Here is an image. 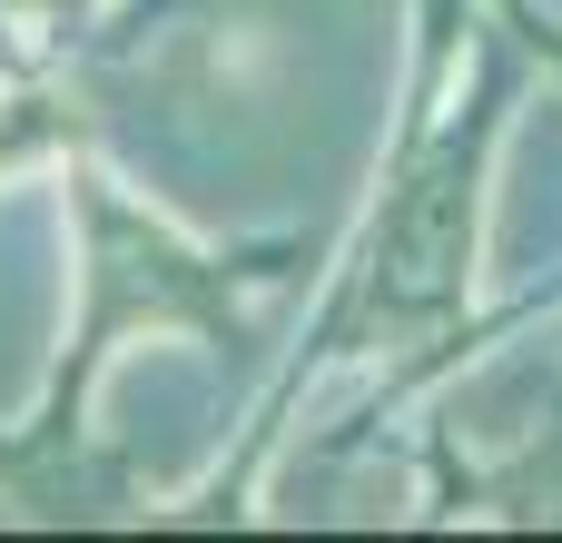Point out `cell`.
I'll return each mask as SVG.
<instances>
[{"mask_svg": "<svg viewBox=\"0 0 562 543\" xmlns=\"http://www.w3.org/2000/svg\"><path fill=\"white\" fill-rule=\"evenodd\" d=\"M69 198H79V287H89V317H79V336H69V366H59L40 425H30L20 445H0V485H10L30 514H89V505H99V495L79 485V406H89V376L119 356V336H138V326L247 336V297L296 267V247H237V257H217V247L178 237L168 218L128 208L99 168H79Z\"/></svg>", "mask_w": 562, "mask_h": 543, "instance_id": "obj_1", "label": "cell"}, {"mask_svg": "<svg viewBox=\"0 0 562 543\" xmlns=\"http://www.w3.org/2000/svg\"><path fill=\"white\" fill-rule=\"evenodd\" d=\"M494 119H504V79L484 69L474 99H464V69H454V20L435 0V49L415 69V119H405V148L385 168V198H375V228L326 307V336L316 346H385V336H425L464 307L474 287V228H484V158H494Z\"/></svg>", "mask_w": 562, "mask_h": 543, "instance_id": "obj_2", "label": "cell"}, {"mask_svg": "<svg viewBox=\"0 0 562 543\" xmlns=\"http://www.w3.org/2000/svg\"><path fill=\"white\" fill-rule=\"evenodd\" d=\"M119 0H0V59L10 69H49V59H69L99 20H109Z\"/></svg>", "mask_w": 562, "mask_h": 543, "instance_id": "obj_3", "label": "cell"}]
</instances>
